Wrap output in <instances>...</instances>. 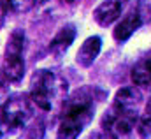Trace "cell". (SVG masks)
<instances>
[{"label":"cell","mask_w":151,"mask_h":139,"mask_svg":"<svg viewBox=\"0 0 151 139\" xmlns=\"http://www.w3.org/2000/svg\"><path fill=\"white\" fill-rule=\"evenodd\" d=\"M34 114L32 101L25 93H16L5 101L2 106V125L12 127V129H21Z\"/></svg>","instance_id":"5"},{"label":"cell","mask_w":151,"mask_h":139,"mask_svg":"<svg viewBox=\"0 0 151 139\" xmlns=\"http://www.w3.org/2000/svg\"><path fill=\"white\" fill-rule=\"evenodd\" d=\"M141 101H142V93H141V90L137 86H125V88L116 92L113 104L121 106V107H134V109H137Z\"/></svg>","instance_id":"11"},{"label":"cell","mask_w":151,"mask_h":139,"mask_svg":"<svg viewBox=\"0 0 151 139\" xmlns=\"http://www.w3.org/2000/svg\"><path fill=\"white\" fill-rule=\"evenodd\" d=\"M65 2H67V4H74L76 0H65Z\"/></svg>","instance_id":"18"},{"label":"cell","mask_w":151,"mask_h":139,"mask_svg":"<svg viewBox=\"0 0 151 139\" xmlns=\"http://www.w3.org/2000/svg\"><path fill=\"white\" fill-rule=\"evenodd\" d=\"M37 0H9V9L14 11V12H28L34 5H35Z\"/></svg>","instance_id":"13"},{"label":"cell","mask_w":151,"mask_h":139,"mask_svg":"<svg viewBox=\"0 0 151 139\" xmlns=\"http://www.w3.org/2000/svg\"><path fill=\"white\" fill-rule=\"evenodd\" d=\"M130 4V0H104L95 11H93V20L100 27H109L114 21L119 20L121 12L125 7Z\"/></svg>","instance_id":"7"},{"label":"cell","mask_w":151,"mask_h":139,"mask_svg":"<svg viewBox=\"0 0 151 139\" xmlns=\"http://www.w3.org/2000/svg\"><path fill=\"white\" fill-rule=\"evenodd\" d=\"M7 99H9V86L5 85V81L0 79V106L5 104Z\"/></svg>","instance_id":"15"},{"label":"cell","mask_w":151,"mask_h":139,"mask_svg":"<svg viewBox=\"0 0 151 139\" xmlns=\"http://www.w3.org/2000/svg\"><path fill=\"white\" fill-rule=\"evenodd\" d=\"M100 49H102V39L99 35L88 37L81 44V48H79V51L76 55V64L79 67H84V69L91 67L93 62L97 60V56L100 55Z\"/></svg>","instance_id":"8"},{"label":"cell","mask_w":151,"mask_h":139,"mask_svg":"<svg viewBox=\"0 0 151 139\" xmlns=\"http://www.w3.org/2000/svg\"><path fill=\"white\" fill-rule=\"evenodd\" d=\"M74 39H76V27L72 23L63 25V27L58 30V34L55 35V37L51 39V42H49V51H51V55H55V56L65 55L67 49L72 46Z\"/></svg>","instance_id":"9"},{"label":"cell","mask_w":151,"mask_h":139,"mask_svg":"<svg viewBox=\"0 0 151 139\" xmlns=\"http://www.w3.org/2000/svg\"><path fill=\"white\" fill-rule=\"evenodd\" d=\"M90 139H114L109 132H106L104 129H100V130H95L91 136H90Z\"/></svg>","instance_id":"17"},{"label":"cell","mask_w":151,"mask_h":139,"mask_svg":"<svg viewBox=\"0 0 151 139\" xmlns=\"http://www.w3.org/2000/svg\"><path fill=\"white\" fill-rule=\"evenodd\" d=\"M27 138L28 139H42L44 138V125H42V122H35V123L28 129Z\"/></svg>","instance_id":"14"},{"label":"cell","mask_w":151,"mask_h":139,"mask_svg":"<svg viewBox=\"0 0 151 139\" xmlns=\"http://www.w3.org/2000/svg\"><path fill=\"white\" fill-rule=\"evenodd\" d=\"M137 120H139L137 109L113 104L102 118V129L109 132L114 139H125L137 125Z\"/></svg>","instance_id":"4"},{"label":"cell","mask_w":151,"mask_h":139,"mask_svg":"<svg viewBox=\"0 0 151 139\" xmlns=\"http://www.w3.org/2000/svg\"><path fill=\"white\" fill-rule=\"evenodd\" d=\"M132 81L135 86L151 88V51L132 67Z\"/></svg>","instance_id":"10"},{"label":"cell","mask_w":151,"mask_h":139,"mask_svg":"<svg viewBox=\"0 0 151 139\" xmlns=\"http://www.w3.org/2000/svg\"><path fill=\"white\" fill-rule=\"evenodd\" d=\"M95 113V90L81 88L63 101L62 123L58 127L56 139H77L84 127L93 120Z\"/></svg>","instance_id":"1"},{"label":"cell","mask_w":151,"mask_h":139,"mask_svg":"<svg viewBox=\"0 0 151 139\" xmlns=\"http://www.w3.org/2000/svg\"><path fill=\"white\" fill-rule=\"evenodd\" d=\"M7 12H9V0H0V27L4 25Z\"/></svg>","instance_id":"16"},{"label":"cell","mask_w":151,"mask_h":139,"mask_svg":"<svg viewBox=\"0 0 151 139\" xmlns=\"http://www.w3.org/2000/svg\"><path fill=\"white\" fill-rule=\"evenodd\" d=\"M67 81L47 69H40L32 76L30 81V101L42 111H53L67 99Z\"/></svg>","instance_id":"2"},{"label":"cell","mask_w":151,"mask_h":139,"mask_svg":"<svg viewBox=\"0 0 151 139\" xmlns=\"http://www.w3.org/2000/svg\"><path fill=\"white\" fill-rule=\"evenodd\" d=\"M137 134L141 139H150L151 138V97L144 106V113L137 120Z\"/></svg>","instance_id":"12"},{"label":"cell","mask_w":151,"mask_h":139,"mask_svg":"<svg viewBox=\"0 0 151 139\" xmlns=\"http://www.w3.org/2000/svg\"><path fill=\"white\" fill-rule=\"evenodd\" d=\"M23 46H25V32L21 28H14L5 44L2 70L7 81L18 83L25 74V60H23Z\"/></svg>","instance_id":"3"},{"label":"cell","mask_w":151,"mask_h":139,"mask_svg":"<svg viewBox=\"0 0 151 139\" xmlns=\"http://www.w3.org/2000/svg\"><path fill=\"white\" fill-rule=\"evenodd\" d=\"M142 21H144V18H142V11H141L139 7L130 9V11H128V12L118 21L116 28L113 30V37L118 41V42H125V41H128L132 35L142 27Z\"/></svg>","instance_id":"6"}]
</instances>
